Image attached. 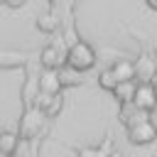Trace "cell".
<instances>
[{
	"mask_svg": "<svg viewBox=\"0 0 157 157\" xmlns=\"http://www.w3.org/2000/svg\"><path fill=\"white\" fill-rule=\"evenodd\" d=\"M150 123H152V125H155V130H157V108L150 113Z\"/></svg>",
	"mask_w": 157,
	"mask_h": 157,
	"instance_id": "cell-18",
	"label": "cell"
},
{
	"mask_svg": "<svg viewBox=\"0 0 157 157\" xmlns=\"http://www.w3.org/2000/svg\"><path fill=\"white\" fill-rule=\"evenodd\" d=\"M44 120H47V113L44 110L34 108V105L25 108V113L20 118V137H25V140L37 137L42 132V128H44Z\"/></svg>",
	"mask_w": 157,
	"mask_h": 157,
	"instance_id": "cell-2",
	"label": "cell"
},
{
	"mask_svg": "<svg viewBox=\"0 0 157 157\" xmlns=\"http://www.w3.org/2000/svg\"><path fill=\"white\" fill-rule=\"evenodd\" d=\"M110 69H113V74H115V78H118L120 83L135 81V61H130V59H118Z\"/></svg>",
	"mask_w": 157,
	"mask_h": 157,
	"instance_id": "cell-8",
	"label": "cell"
},
{
	"mask_svg": "<svg viewBox=\"0 0 157 157\" xmlns=\"http://www.w3.org/2000/svg\"><path fill=\"white\" fill-rule=\"evenodd\" d=\"M155 137H157V130H155V125L150 120L128 128V140L132 145H150V142H155Z\"/></svg>",
	"mask_w": 157,
	"mask_h": 157,
	"instance_id": "cell-4",
	"label": "cell"
},
{
	"mask_svg": "<svg viewBox=\"0 0 157 157\" xmlns=\"http://www.w3.org/2000/svg\"><path fill=\"white\" fill-rule=\"evenodd\" d=\"M39 64H42L44 69L59 71V69L66 66V54H61L56 47H44V49L39 52Z\"/></svg>",
	"mask_w": 157,
	"mask_h": 157,
	"instance_id": "cell-7",
	"label": "cell"
},
{
	"mask_svg": "<svg viewBox=\"0 0 157 157\" xmlns=\"http://www.w3.org/2000/svg\"><path fill=\"white\" fill-rule=\"evenodd\" d=\"M52 98H54V96H49V93H44V91H37V93H34L32 105H34V108H39V110H47V108H49V103H52Z\"/></svg>",
	"mask_w": 157,
	"mask_h": 157,
	"instance_id": "cell-14",
	"label": "cell"
},
{
	"mask_svg": "<svg viewBox=\"0 0 157 157\" xmlns=\"http://www.w3.org/2000/svg\"><path fill=\"white\" fill-rule=\"evenodd\" d=\"M0 135H2V132H0Z\"/></svg>",
	"mask_w": 157,
	"mask_h": 157,
	"instance_id": "cell-24",
	"label": "cell"
},
{
	"mask_svg": "<svg viewBox=\"0 0 157 157\" xmlns=\"http://www.w3.org/2000/svg\"><path fill=\"white\" fill-rule=\"evenodd\" d=\"M145 2H147V5L152 7V10H157V0H145Z\"/></svg>",
	"mask_w": 157,
	"mask_h": 157,
	"instance_id": "cell-19",
	"label": "cell"
},
{
	"mask_svg": "<svg viewBox=\"0 0 157 157\" xmlns=\"http://www.w3.org/2000/svg\"><path fill=\"white\" fill-rule=\"evenodd\" d=\"M108 157H123V155H120L118 150H113V152H108Z\"/></svg>",
	"mask_w": 157,
	"mask_h": 157,
	"instance_id": "cell-20",
	"label": "cell"
},
{
	"mask_svg": "<svg viewBox=\"0 0 157 157\" xmlns=\"http://www.w3.org/2000/svg\"><path fill=\"white\" fill-rule=\"evenodd\" d=\"M61 105H64V98H61V93H56V96L52 98V103H49V108L44 110V113H47V118H54V115H59V110H61Z\"/></svg>",
	"mask_w": 157,
	"mask_h": 157,
	"instance_id": "cell-15",
	"label": "cell"
},
{
	"mask_svg": "<svg viewBox=\"0 0 157 157\" xmlns=\"http://www.w3.org/2000/svg\"><path fill=\"white\" fill-rule=\"evenodd\" d=\"M59 76H61V86H81V83H83V76H81L78 71L69 69V66L59 69Z\"/></svg>",
	"mask_w": 157,
	"mask_h": 157,
	"instance_id": "cell-11",
	"label": "cell"
},
{
	"mask_svg": "<svg viewBox=\"0 0 157 157\" xmlns=\"http://www.w3.org/2000/svg\"><path fill=\"white\" fill-rule=\"evenodd\" d=\"M76 157H108V155H105V150H101V147H83V150H78Z\"/></svg>",
	"mask_w": 157,
	"mask_h": 157,
	"instance_id": "cell-16",
	"label": "cell"
},
{
	"mask_svg": "<svg viewBox=\"0 0 157 157\" xmlns=\"http://www.w3.org/2000/svg\"><path fill=\"white\" fill-rule=\"evenodd\" d=\"M17 142H20V135H15V132H2V135H0V152L15 155Z\"/></svg>",
	"mask_w": 157,
	"mask_h": 157,
	"instance_id": "cell-12",
	"label": "cell"
},
{
	"mask_svg": "<svg viewBox=\"0 0 157 157\" xmlns=\"http://www.w3.org/2000/svg\"><path fill=\"white\" fill-rule=\"evenodd\" d=\"M132 105L140 108V110H147V113H152V110L157 108V96H155L152 83H137V91H135V101H132Z\"/></svg>",
	"mask_w": 157,
	"mask_h": 157,
	"instance_id": "cell-3",
	"label": "cell"
},
{
	"mask_svg": "<svg viewBox=\"0 0 157 157\" xmlns=\"http://www.w3.org/2000/svg\"><path fill=\"white\" fill-rule=\"evenodd\" d=\"M0 157H12V155H5V152H0Z\"/></svg>",
	"mask_w": 157,
	"mask_h": 157,
	"instance_id": "cell-22",
	"label": "cell"
},
{
	"mask_svg": "<svg viewBox=\"0 0 157 157\" xmlns=\"http://www.w3.org/2000/svg\"><path fill=\"white\" fill-rule=\"evenodd\" d=\"M0 2H2V0H0Z\"/></svg>",
	"mask_w": 157,
	"mask_h": 157,
	"instance_id": "cell-25",
	"label": "cell"
},
{
	"mask_svg": "<svg viewBox=\"0 0 157 157\" xmlns=\"http://www.w3.org/2000/svg\"><path fill=\"white\" fill-rule=\"evenodd\" d=\"M93 64H96L93 47L88 42H81V39L71 42V47L66 49V66L74 69V71H78V74H83V71L93 69Z\"/></svg>",
	"mask_w": 157,
	"mask_h": 157,
	"instance_id": "cell-1",
	"label": "cell"
},
{
	"mask_svg": "<svg viewBox=\"0 0 157 157\" xmlns=\"http://www.w3.org/2000/svg\"><path fill=\"white\" fill-rule=\"evenodd\" d=\"M135 91H137V81H125V83H118L115 86L113 96H115V101L120 105H128V103L135 101Z\"/></svg>",
	"mask_w": 157,
	"mask_h": 157,
	"instance_id": "cell-9",
	"label": "cell"
},
{
	"mask_svg": "<svg viewBox=\"0 0 157 157\" xmlns=\"http://www.w3.org/2000/svg\"><path fill=\"white\" fill-rule=\"evenodd\" d=\"M152 88H155V96H157V78L152 81Z\"/></svg>",
	"mask_w": 157,
	"mask_h": 157,
	"instance_id": "cell-21",
	"label": "cell"
},
{
	"mask_svg": "<svg viewBox=\"0 0 157 157\" xmlns=\"http://www.w3.org/2000/svg\"><path fill=\"white\" fill-rule=\"evenodd\" d=\"M56 27H59V20H56L52 12H42V15L37 17V29H39V32H44V34H52Z\"/></svg>",
	"mask_w": 157,
	"mask_h": 157,
	"instance_id": "cell-10",
	"label": "cell"
},
{
	"mask_svg": "<svg viewBox=\"0 0 157 157\" xmlns=\"http://www.w3.org/2000/svg\"><path fill=\"white\" fill-rule=\"evenodd\" d=\"M52 2H54V0H52Z\"/></svg>",
	"mask_w": 157,
	"mask_h": 157,
	"instance_id": "cell-23",
	"label": "cell"
},
{
	"mask_svg": "<svg viewBox=\"0 0 157 157\" xmlns=\"http://www.w3.org/2000/svg\"><path fill=\"white\" fill-rule=\"evenodd\" d=\"M2 2H5L7 7H15V10H17V7H22V5L27 2V0H2Z\"/></svg>",
	"mask_w": 157,
	"mask_h": 157,
	"instance_id": "cell-17",
	"label": "cell"
},
{
	"mask_svg": "<svg viewBox=\"0 0 157 157\" xmlns=\"http://www.w3.org/2000/svg\"><path fill=\"white\" fill-rule=\"evenodd\" d=\"M37 86H39V91H44V93H49V96H56V93H61V76H59V71H54V69H44L42 74H39V78H37Z\"/></svg>",
	"mask_w": 157,
	"mask_h": 157,
	"instance_id": "cell-6",
	"label": "cell"
},
{
	"mask_svg": "<svg viewBox=\"0 0 157 157\" xmlns=\"http://www.w3.org/2000/svg\"><path fill=\"white\" fill-rule=\"evenodd\" d=\"M98 83H101V88H105V91H115V86H118L120 81L115 78L113 69H105V71H101V76H98Z\"/></svg>",
	"mask_w": 157,
	"mask_h": 157,
	"instance_id": "cell-13",
	"label": "cell"
},
{
	"mask_svg": "<svg viewBox=\"0 0 157 157\" xmlns=\"http://www.w3.org/2000/svg\"><path fill=\"white\" fill-rule=\"evenodd\" d=\"M157 78V64L150 56H140L135 61V81L137 83H152Z\"/></svg>",
	"mask_w": 157,
	"mask_h": 157,
	"instance_id": "cell-5",
	"label": "cell"
}]
</instances>
